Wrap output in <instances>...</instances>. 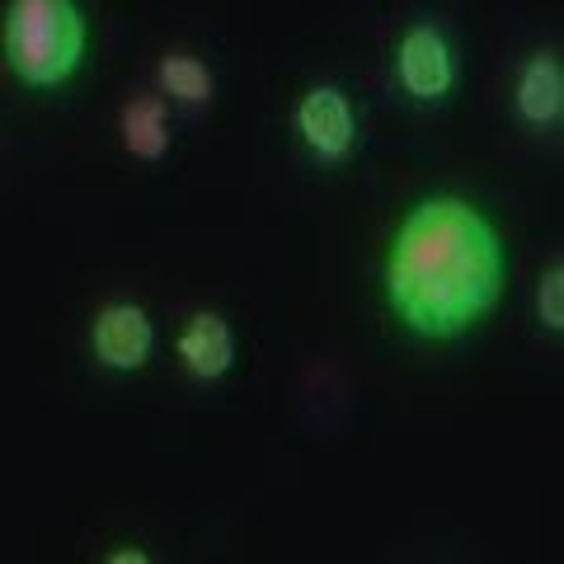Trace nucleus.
I'll return each mask as SVG.
<instances>
[{
  "label": "nucleus",
  "mask_w": 564,
  "mask_h": 564,
  "mask_svg": "<svg viewBox=\"0 0 564 564\" xmlns=\"http://www.w3.org/2000/svg\"><path fill=\"white\" fill-rule=\"evenodd\" d=\"M508 245L499 226L462 193L414 203L386 250V306L429 344L466 339L485 325L508 288Z\"/></svg>",
  "instance_id": "f257e3e1"
},
{
  "label": "nucleus",
  "mask_w": 564,
  "mask_h": 564,
  "mask_svg": "<svg viewBox=\"0 0 564 564\" xmlns=\"http://www.w3.org/2000/svg\"><path fill=\"white\" fill-rule=\"evenodd\" d=\"M90 52V24L80 0H6L0 57L29 90H62Z\"/></svg>",
  "instance_id": "f03ea898"
},
{
  "label": "nucleus",
  "mask_w": 564,
  "mask_h": 564,
  "mask_svg": "<svg viewBox=\"0 0 564 564\" xmlns=\"http://www.w3.org/2000/svg\"><path fill=\"white\" fill-rule=\"evenodd\" d=\"M395 80L414 104H447L456 90V47L437 20H414L395 43Z\"/></svg>",
  "instance_id": "7ed1b4c3"
},
{
  "label": "nucleus",
  "mask_w": 564,
  "mask_h": 564,
  "mask_svg": "<svg viewBox=\"0 0 564 564\" xmlns=\"http://www.w3.org/2000/svg\"><path fill=\"white\" fill-rule=\"evenodd\" d=\"M292 128L321 165H344L358 151V113L339 85H311L292 109Z\"/></svg>",
  "instance_id": "20e7f679"
},
{
  "label": "nucleus",
  "mask_w": 564,
  "mask_h": 564,
  "mask_svg": "<svg viewBox=\"0 0 564 564\" xmlns=\"http://www.w3.org/2000/svg\"><path fill=\"white\" fill-rule=\"evenodd\" d=\"M90 352L104 372H141L155 352V321L147 306L137 302H109L99 306L95 325H90Z\"/></svg>",
  "instance_id": "39448f33"
},
{
  "label": "nucleus",
  "mask_w": 564,
  "mask_h": 564,
  "mask_svg": "<svg viewBox=\"0 0 564 564\" xmlns=\"http://www.w3.org/2000/svg\"><path fill=\"white\" fill-rule=\"evenodd\" d=\"M513 109L532 132H551L564 118V66L555 52H532L518 66L513 80Z\"/></svg>",
  "instance_id": "423d86ee"
},
{
  "label": "nucleus",
  "mask_w": 564,
  "mask_h": 564,
  "mask_svg": "<svg viewBox=\"0 0 564 564\" xmlns=\"http://www.w3.org/2000/svg\"><path fill=\"white\" fill-rule=\"evenodd\" d=\"M174 352H180L184 372L193 381H221L236 367V329L226 315L217 311H198L193 321L180 329L174 339Z\"/></svg>",
  "instance_id": "0eeeda50"
},
{
  "label": "nucleus",
  "mask_w": 564,
  "mask_h": 564,
  "mask_svg": "<svg viewBox=\"0 0 564 564\" xmlns=\"http://www.w3.org/2000/svg\"><path fill=\"white\" fill-rule=\"evenodd\" d=\"M118 137H122V151L137 155V161H165L170 155V118H165V104L141 95V99H128L118 113Z\"/></svg>",
  "instance_id": "6e6552de"
},
{
  "label": "nucleus",
  "mask_w": 564,
  "mask_h": 564,
  "mask_svg": "<svg viewBox=\"0 0 564 564\" xmlns=\"http://www.w3.org/2000/svg\"><path fill=\"white\" fill-rule=\"evenodd\" d=\"M155 85L170 104H184V109H207L217 99V76L212 66L188 57V52H165L161 66H155Z\"/></svg>",
  "instance_id": "1a4fd4ad"
},
{
  "label": "nucleus",
  "mask_w": 564,
  "mask_h": 564,
  "mask_svg": "<svg viewBox=\"0 0 564 564\" xmlns=\"http://www.w3.org/2000/svg\"><path fill=\"white\" fill-rule=\"evenodd\" d=\"M536 321L551 334L564 329V259H551V269L536 282Z\"/></svg>",
  "instance_id": "9d476101"
},
{
  "label": "nucleus",
  "mask_w": 564,
  "mask_h": 564,
  "mask_svg": "<svg viewBox=\"0 0 564 564\" xmlns=\"http://www.w3.org/2000/svg\"><path fill=\"white\" fill-rule=\"evenodd\" d=\"M104 560H109V564H147L151 555H147V551H109Z\"/></svg>",
  "instance_id": "9b49d317"
}]
</instances>
